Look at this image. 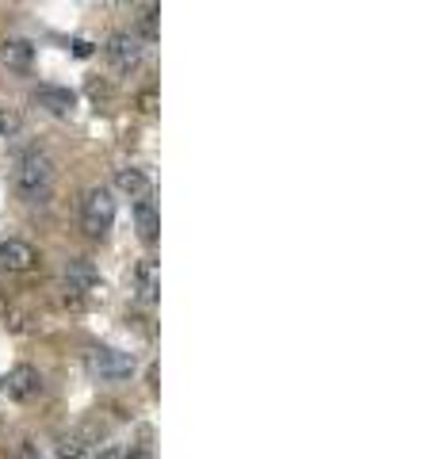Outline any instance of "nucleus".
I'll list each match as a JSON object with an SVG mask.
<instances>
[{
  "instance_id": "1",
  "label": "nucleus",
  "mask_w": 436,
  "mask_h": 459,
  "mask_svg": "<svg viewBox=\"0 0 436 459\" xmlns=\"http://www.w3.org/2000/svg\"><path fill=\"white\" fill-rule=\"evenodd\" d=\"M54 180H57L54 157L42 153V150L23 153L20 165H16V177H12V184H16V195L23 199V204H47L50 192H54Z\"/></svg>"
},
{
  "instance_id": "2",
  "label": "nucleus",
  "mask_w": 436,
  "mask_h": 459,
  "mask_svg": "<svg viewBox=\"0 0 436 459\" xmlns=\"http://www.w3.org/2000/svg\"><path fill=\"white\" fill-rule=\"evenodd\" d=\"M111 226H115V192L108 184H96L81 199V230L100 241V238H108Z\"/></svg>"
},
{
  "instance_id": "3",
  "label": "nucleus",
  "mask_w": 436,
  "mask_h": 459,
  "mask_svg": "<svg viewBox=\"0 0 436 459\" xmlns=\"http://www.w3.org/2000/svg\"><path fill=\"white\" fill-rule=\"evenodd\" d=\"M84 371H89L96 383H123L135 376V356L119 352V349H92L84 356Z\"/></svg>"
},
{
  "instance_id": "4",
  "label": "nucleus",
  "mask_w": 436,
  "mask_h": 459,
  "mask_svg": "<svg viewBox=\"0 0 436 459\" xmlns=\"http://www.w3.org/2000/svg\"><path fill=\"white\" fill-rule=\"evenodd\" d=\"M35 264H39L35 246H27V241H20V238L0 241V272H12V276H20V272H31Z\"/></svg>"
},
{
  "instance_id": "5",
  "label": "nucleus",
  "mask_w": 436,
  "mask_h": 459,
  "mask_svg": "<svg viewBox=\"0 0 436 459\" xmlns=\"http://www.w3.org/2000/svg\"><path fill=\"white\" fill-rule=\"evenodd\" d=\"M104 54H108V62L115 69H135L142 62V42H138V35H130V31H115L108 39Z\"/></svg>"
},
{
  "instance_id": "6",
  "label": "nucleus",
  "mask_w": 436,
  "mask_h": 459,
  "mask_svg": "<svg viewBox=\"0 0 436 459\" xmlns=\"http://www.w3.org/2000/svg\"><path fill=\"white\" fill-rule=\"evenodd\" d=\"M4 386H8V398H16V402H31V398H39V394H42V376H39V368L20 364V368H12V371H8Z\"/></svg>"
},
{
  "instance_id": "7",
  "label": "nucleus",
  "mask_w": 436,
  "mask_h": 459,
  "mask_svg": "<svg viewBox=\"0 0 436 459\" xmlns=\"http://www.w3.org/2000/svg\"><path fill=\"white\" fill-rule=\"evenodd\" d=\"M62 276H65V291H73V295H84V291H96L100 287V272L92 261H84V256H73Z\"/></svg>"
},
{
  "instance_id": "8",
  "label": "nucleus",
  "mask_w": 436,
  "mask_h": 459,
  "mask_svg": "<svg viewBox=\"0 0 436 459\" xmlns=\"http://www.w3.org/2000/svg\"><path fill=\"white\" fill-rule=\"evenodd\" d=\"M35 104L42 111L57 115V119H65V115H73V108H77V96H73L69 89H57V84H39V89H35Z\"/></svg>"
},
{
  "instance_id": "9",
  "label": "nucleus",
  "mask_w": 436,
  "mask_h": 459,
  "mask_svg": "<svg viewBox=\"0 0 436 459\" xmlns=\"http://www.w3.org/2000/svg\"><path fill=\"white\" fill-rule=\"evenodd\" d=\"M115 192H123V195H130V199H145L150 195V177H145L142 169H115Z\"/></svg>"
},
{
  "instance_id": "10",
  "label": "nucleus",
  "mask_w": 436,
  "mask_h": 459,
  "mask_svg": "<svg viewBox=\"0 0 436 459\" xmlns=\"http://www.w3.org/2000/svg\"><path fill=\"white\" fill-rule=\"evenodd\" d=\"M135 226H138V238L145 241V246H153L157 234H161V219H157V207L150 204V199H138L135 204Z\"/></svg>"
},
{
  "instance_id": "11",
  "label": "nucleus",
  "mask_w": 436,
  "mask_h": 459,
  "mask_svg": "<svg viewBox=\"0 0 436 459\" xmlns=\"http://www.w3.org/2000/svg\"><path fill=\"white\" fill-rule=\"evenodd\" d=\"M0 57H4V65L8 69H31V62H35V47L27 39H8L4 47H0Z\"/></svg>"
},
{
  "instance_id": "12",
  "label": "nucleus",
  "mask_w": 436,
  "mask_h": 459,
  "mask_svg": "<svg viewBox=\"0 0 436 459\" xmlns=\"http://www.w3.org/2000/svg\"><path fill=\"white\" fill-rule=\"evenodd\" d=\"M135 291H138V303H157V264L153 261H142L135 272Z\"/></svg>"
},
{
  "instance_id": "13",
  "label": "nucleus",
  "mask_w": 436,
  "mask_h": 459,
  "mask_svg": "<svg viewBox=\"0 0 436 459\" xmlns=\"http://www.w3.org/2000/svg\"><path fill=\"white\" fill-rule=\"evenodd\" d=\"M92 448H96V444H89L81 433H73V437L62 440V448H57V452H62V459H92V455H89Z\"/></svg>"
},
{
  "instance_id": "14",
  "label": "nucleus",
  "mask_w": 436,
  "mask_h": 459,
  "mask_svg": "<svg viewBox=\"0 0 436 459\" xmlns=\"http://www.w3.org/2000/svg\"><path fill=\"white\" fill-rule=\"evenodd\" d=\"M20 131V115L12 108H0V138H12Z\"/></svg>"
},
{
  "instance_id": "15",
  "label": "nucleus",
  "mask_w": 436,
  "mask_h": 459,
  "mask_svg": "<svg viewBox=\"0 0 436 459\" xmlns=\"http://www.w3.org/2000/svg\"><path fill=\"white\" fill-rule=\"evenodd\" d=\"M142 31H145V39H153V35H157V8H145V16H142Z\"/></svg>"
},
{
  "instance_id": "16",
  "label": "nucleus",
  "mask_w": 436,
  "mask_h": 459,
  "mask_svg": "<svg viewBox=\"0 0 436 459\" xmlns=\"http://www.w3.org/2000/svg\"><path fill=\"white\" fill-rule=\"evenodd\" d=\"M96 459H123L119 455V448H115V444H104V448H100V455Z\"/></svg>"
},
{
  "instance_id": "17",
  "label": "nucleus",
  "mask_w": 436,
  "mask_h": 459,
  "mask_svg": "<svg viewBox=\"0 0 436 459\" xmlns=\"http://www.w3.org/2000/svg\"><path fill=\"white\" fill-rule=\"evenodd\" d=\"M123 459H153L150 452H130V455H123Z\"/></svg>"
}]
</instances>
